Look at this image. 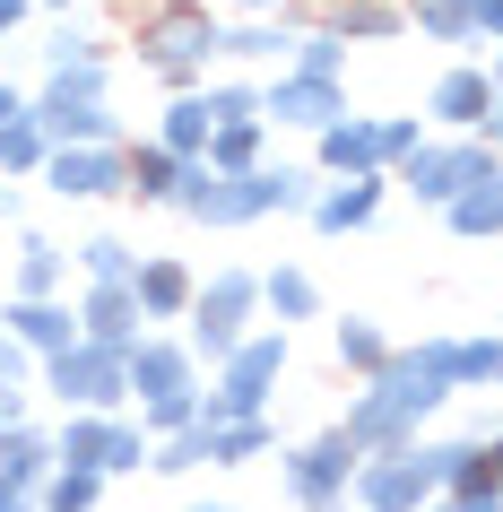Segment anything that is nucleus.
<instances>
[{"mask_svg":"<svg viewBox=\"0 0 503 512\" xmlns=\"http://www.w3.org/2000/svg\"><path fill=\"white\" fill-rule=\"evenodd\" d=\"M443 400H451V391H443V382H425V374H417V356L399 348L391 365H382V374H373L365 391L347 400L339 434L356 443V452H399V443H417V426H425Z\"/></svg>","mask_w":503,"mask_h":512,"instance_id":"1","label":"nucleus"},{"mask_svg":"<svg viewBox=\"0 0 503 512\" xmlns=\"http://www.w3.org/2000/svg\"><path fill=\"white\" fill-rule=\"evenodd\" d=\"M35 131L53 139V148H122V122L105 113V61H87V70H53L44 96H27Z\"/></svg>","mask_w":503,"mask_h":512,"instance_id":"2","label":"nucleus"},{"mask_svg":"<svg viewBox=\"0 0 503 512\" xmlns=\"http://www.w3.org/2000/svg\"><path fill=\"white\" fill-rule=\"evenodd\" d=\"M217 18L209 9H200V0H165L157 18H148V27H139V61H148V70H157L165 87H174V96H200V79H209V53H217Z\"/></svg>","mask_w":503,"mask_h":512,"instance_id":"3","label":"nucleus"},{"mask_svg":"<svg viewBox=\"0 0 503 512\" xmlns=\"http://www.w3.org/2000/svg\"><path fill=\"white\" fill-rule=\"evenodd\" d=\"M356 512H434L443 504V443H399V452H365L356 486H347Z\"/></svg>","mask_w":503,"mask_h":512,"instance_id":"4","label":"nucleus"},{"mask_svg":"<svg viewBox=\"0 0 503 512\" xmlns=\"http://www.w3.org/2000/svg\"><path fill=\"white\" fill-rule=\"evenodd\" d=\"M278 374H287V330H252V339L217 365V391H200V426H243V417H269Z\"/></svg>","mask_w":503,"mask_h":512,"instance_id":"5","label":"nucleus"},{"mask_svg":"<svg viewBox=\"0 0 503 512\" xmlns=\"http://www.w3.org/2000/svg\"><path fill=\"white\" fill-rule=\"evenodd\" d=\"M44 391H53L70 417H122V408H131V348H96V339H79L70 356L44 365Z\"/></svg>","mask_w":503,"mask_h":512,"instance_id":"6","label":"nucleus"},{"mask_svg":"<svg viewBox=\"0 0 503 512\" xmlns=\"http://www.w3.org/2000/svg\"><path fill=\"white\" fill-rule=\"evenodd\" d=\"M252 313H261V278H252V270L200 278V304H191V356H200V365H226V356L252 339Z\"/></svg>","mask_w":503,"mask_h":512,"instance_id":"7","label":"nucleus"},{"mask_svg":"<svg viewBox=\"0 0 503 512\" xmlns=\"http://www.w3.org/2000/svg\"><path fill=\"white\" fill-rule=\"evenodd\" d=\"M486 174H503V157L486 148V139H443V131H434L417 157L399 165V191L425 200V209H451V200H460L469 183H486Z\"/></svg>","mask_w":503,"mask_h":512,"instance_id":"8","label":"nucleus"},{"mask_svg":"<svg viewBox=\"0 0 503 512\" xmlns=\"http://www.w3.org/2000/svg\"><path fill=\"white\" fill-rule=\"evenodd\" d=\"M148 452H157V443H148L139 417H61V434H53L61 469H96V478H122V469H139Z\"/></svg>","mask_w":503,"mask_h":512,"instance_id":"9","label":"nucleus"},{"mask_svg":"<svg viewBox=\"0 0 503 512\" xmlns=\"http://www.w3.org/2000/svg\"><path fill=\"white\" fill-rule=\"evenodd\" d=\"M356 469H365V452H356L339 426L313 434V443H295V452H287V495H295V512H347Z\"/></svg>","mask_w":503,"mask_h":512,"instance_id":"10","label":"nucleus"},{"mask_svg":"<svg viewBox=\"0 0 503 512\" xmlns=\"http://www.w3.org/2000/svg\"><path fill=\"white\" fill-rule=\"evenodd\" d=\"M174 209L200 217V226H261V217H269V183H261V174H209V165H183Z\"/></svg>","mask_w":503,"mask_h":512,"instance_id":"11","label":"nucleus"},{"mask_svg":"<svg viewBox=\"0 0 503 512\" xmlns=\"http://www.w3.org/2000/svg\"><path fill=\"white\" fill-rule=\"evenodd\" d=\"M261 122L321 139L330 122H347V87H339V79H304V70H278V79L261 87Z\"/></svg>","mask_w":503,"mask_h":512,"instance_id":"12","label":"nucleus"},{"mask_svg":"<svg viewBox=\"0 0 503 512\" xmlns=\"http://www.w3.org/2000/svg\"><path fill=\"white\" fill-rule=\"evenodd\" d=\"M183 391H200V356H191V339H174V330L131 339V400L157 408V400H183Z\"/></svg>","mask_w":503,"mask_h":512,"instance_id":"13","label":"nucleus"},{"mask_svg":"<svg viewBox=\"0 0 503 512\" xmlns=\"http://www.w3.org/2000/svg\"><path fill=\"white\" fill-rule=\"evenodd\" d=\"M425 113L443 122V139H477L486 113H495V87H486V61H451L443 79L425 87Z\"/></svg>","mask_w":503,"mask_h":512,"instance_id":"14","label":"nucleus"},{"mask_svg":"<svg viewBox=\"0 0 503 512\" xmlns=\"http://www.w3.org/2000/svg\"><path fill=\"white\" fill-rule=\"evenodd\" d=\"M44 191H61V200H113V191H131V148H53Z\"/></svg>","mask_w":503,"mask_h":512,"instance_id":"15","label":"nucleus"},{"mask_svg":"<svg viewBox=\"0 0 503 512\" xmlns=\"http://www.w3.org/2000/svg\"><path fill=\"white\" fill-rule=\"evenodd\" d=\"M313 157L330 165V174H347V183L391 174V157H382V122H373V113H347V122H330V131L313 139Z\"/></svg>","mask_w":503,"mask_h":512,"instance_id":"16","label":"nucleus"},{"mask_svg":"<svg viewBox=\"0 0 503 512\" xmlns=\"http://www.w3.org/2000/svg\"><path fill=\"white\" fill-rule=\"evenodd\" d=\"M0 330H9L35 365H53V356L79 348V313H70L61 296H53V304H9V313H0Z\"/></svg>","mask_w":503,"mask_h":512,"instance_id":"17","label":"nucleus"},{"mask_svg":"<svg viewBox=\"0 0 503 512\" xmlns=\"http://www.w3.org/2000/svg\"><path fill=\"white\" fill-rule=\"evenodd\" d=\"M131 296H139V322H191V304H200V278L183 270V261H139L131 278Z\"/></svg>","mask_w":503,"mask_h":512,"instance_id":"18","label":"nucleus"},{"mask_svg":"<svg viewBox=\"0 0 503 512\" xmlns=\"http://www.w3.org/2000/svg\"><path fill=\"white\" fill-rule=\"evenodd\" d=\"M79 339H96V348H131V339H148L139 296H131V287H87V296H79Z\"/></svg>","mask_w":503,"mask_h":512,"instance_id":"19","label":"nucleus"},{"mask_svg":"<svg viewBox=\"0 0 503 512\" xmlns=\"http://www.w3.org/2000/svg\"><path fill=\"white\" fill-rule=\"evenodd\" d=\"M61 460H53V434L35 426H0V486H18V495H44V478H53Z\"/></svg>","mask_w":503,"mask_h":512,"instance_id":"20","label":"nucleus"},{"mask_svg":"<svg viewBox=\"0 0 503 512\" xmlns=\"http://www.w3.org/2000/svg\"><path fill=\"white\" fill-rule=\"evenodd\" d=\"M382 200H391V174H365V183H330L313 200V226L321 235H356V226H373L382 217Z\"/></svg>","mask_w":503,"mask_h":512,"instance_id":"21","label":"nucleus"},{"mask_svg":"<svg viewBox=\"0 0 503 512\" xmlns=\"http://www.w3.org/2000/svg\"><path fill=\"white\" fill-rule=\"evenodd\" d=\"M321 27L339 35V44H399L408 35V0H330Z\"/></svg>","mask_w":503,"mask_h":512,"instance_id":"22","label":"nucleus"},{"mask_svg":"<svg viewBox=\"0 0 503 512\" xmlns=\"http://www.w3.org/2000/svg\"><path fill=\"white\" fill-rule=\"evenodd\" d=\"M408 27H417L425 44L477 53V0H408Z\"/></svg>","mask_w":503,"mask_h":512,"instance_id":"23","label":"nucleus"},{"mask_svg":"<svg viewBox=\"0 0 503 512\" xmlns=\"http://www.w3.org/2000/svg\"><path fill=\"white\" fill-rule=\"evenodd\" d=\"M209 139H217V122H209L200 96H174V105H165V122H157V148H165V157L200 165V157H209Z\"/></svg>","mask_w":503,"mask_h":512,"instance_id":"24","label":"nucleus"},{"mask_svg":"<svg viewBox=\"0 0 503 512\" xmlns=\"http://www.w3.org/2000/svg\"><path fill=\"white\" fill-rule=\"evenodd\" d=\"M330 348H339V365H347V374H365V382H373V374H382V365L399 356L391 339H382V322H365V313H347V322L330 330Z\"/></svg>","mask_w":503,"mask_h":512,"instance_id":"25","label":"nucleus"},{"mask_svg":"<svg viewBox=\"0 0 503 512\" xmlns=\"http://www.w3.org/2000/svg\"><path fill=\"white\" fill-rule=\"evenodd\" d=\"M61 278H70L61 243H44V235L18 243V304H53V296H61Z\"/></svg>","mask_w":503,"mask_h":512,"instance_id":"26","label":"nucleus"},{"mask_svg":"<svg viewBox=\"0 0 503 512\" xmlns=\"http://www.w3.org/2000/svg\"><path fill=\"white\" fill-rule=\"evenodd\" d=\"M79 278H87V287H131V278H139V252L122 235H87L79 243Z\"/></svg>","mask_w":503,"mask_h":512,"instance_id":"27","label":"nucleus"},{"mask_svg":"<svg viewBox=\"0 0 503 512\" xmlns=\"http://www.w3.org/2000/svg\"><path fill=\"white\" fill-rule=\"evenodd\" d=\"M451 391H503V339H460L451 348Z\"/></svg>","mask_w":503,"mask_h":512,"instance_id":"28","label":"nucleus"},{"mask_svg":"<svg viewBox=\"0 0 503 512\" xmlns=\"http://www.w3.org/2000/svg\"><path fill=\"white\" fill-rule=\"evenodd\" d=\"M451 235H503V174H486V183H469L460 200H451Z\"/></svg>","mask_w":503,"mask_h":512,"instance_id":"29","label":"nucleus"},{"mask_svg":"<svg viewBox=\"0 0 503 512\" xmlns=\"http://www.w3.org/2000/svg\"><path fill=\"white\" fill-rule=\"evenodd\" d=\"M261 304L278 313V330H287V322H313V313H321V287H313V270H269L261 278Z\"/></svg>","mask_w":503,"mask_h":512,"instance_id":"30","label":"nucleus"},{"mask_svg":"<svg viewBox=\"0 0 503 512\" xmlns=\"http://www.w3.org/2000/svg\"><path fill=\"white\" fill-rule=\"evenodd\" d=\"M217 53H226V61H295V27L252 18V27H226V35H217Z\"/></svg>","mask_w":503,"mask_h":512,"instance_id":"31","label":"nucleus"},{"mask_svg":"<svg viewBox=\"0 0 503 512\" xmlns=\"http://www.w3.org/2000/svg\"><path fill=\"white\" fill-rule=\"evenodd\" d=\"M35 374H44V365L0 330V426H27V382H35Z\"/></svg>","mask_w":503,"mask_h":512,"instance_id":"32","label":"nucleus"},{"mask_svg":"<svg viewBox=\"0 0 503 512\" xmlns=\"http://www.w3.org/2000/svg\"><path fill=\"white\" fill-rule=\"evenodd\" d=\"M183 191V157H165L157 139H139L131 148V200H174Z\"/></svg>","mask_w":503,"mask_h":512,"instance_id":"33","label":"nucleus"},{"mask_svg":"<svg viewBox=\"0 0 503 512\" xmlns=\"http://www.w3.org/2000/svg\"><path fill=\"white\" fill-rule=\"evenodd\" d=\"M261 131H269V122H235V131H217L200 165H209V174H261Z\"/></svg>","mask_w":503,"mask_h":512,"instance_id":"34","label":"nucleus"},{"mask_svg":"<svg viewBox=\"0 0 503 512\" xmlns=\"http://www.w3.org/2000/svg\"><path fill=\"white\" fill-rule=\"evenodd\" d=\"M96 504H105V478L96 469H53L44 495H35V512H96Z\"/></svg>","mask_w":503,"mask_h":512,"instance_id":"35","label":"nucleus"},{"mask_svg":"<svg viewBox=\"0 0 503 512\" xmlns=\"http://www.w3.org/2000/svg\"><path fill=\"white\" fill-rule=\"evenodd\" d=\"M200 434H209V460H217V469H243V460L269 452V417H243V426H200Z\"/></svg>","mask_w":503,"mask_h":512,"instance_id":"36","label":"nucleus"},{"mask_svg":"<svg viewBox=\"0 0 503 512\" xmlns=\"http://www.w3.org/2000/svg\"><path fill=\"white\" fill-rule=\"evenodd\" d=\"M44 165H53V139L35 131V113L0 131V183H9V174H44Z\"/></svg>","mask_w":503,"mask_h":512,"instance_id":"37","label":"nucleus"},{"mask_svg":"<svg viewBox=\"0 0 503 512\" xmlns=\"http://www.w3.org/2000/svg\"><path fill=\"white\" fill-rule=\"evenodd\" d=\"M261 183H269V217H278V209H304V217H313V200H321V174H313V165H261Z\"/></svg>","mask_w":503,"mask_h":512,"instance_id":"38","label":"nucleus"},{"mask_svg":"<svg viewBox=\"0 0 503 512\" xmlns=\"http://www.w3.org/2000/svg\"><path fill=\"white\" fill-rule=\"evenodd\" d=\"M200 105H209L217 131H235V122H261V87L252 79H217V87H200Z\"/></svg>","mask_w":503,"mask_h":512,"instance_id":"39","label":"nucleus"},{"mask_svg":"<svg viewBox=\"0 0 503 512\" xmlns=\"http://www.w3.org/2000/svg\"><path fill=\"white\" fill-rule=\"evenodd\" d=\"M287 70H304V79H347V44L330 27H313V35H295V61Z\"/></svg>","mask_w":503,"mask_h":512,"instance_id":"40","label":"nucleus"},{"mask_svg":"<svg viewBox=\"0 0 503 512\" xmlns=\"http://www.w3.org/2000/svg\"><path fill=\"white\" fill-rule=\"evenodd\" d=\"M200 460H209V434L191 426V434H165L157 452H148V469H165V478H183V469H200Z\"/></svg>","mask_w":503,"mask_h":512,"instance_id":"41","label":"nucleus"},{"mask_svg":"<svg viewBox=\"0 0 503 512\" xmlns=\"http://www.w3.org/2000/svg\"><path fill=\"white\" fill-rule=\"evenodd\" d=\"M44 61H53V70H87V61H105V44H96V35H70V27H61L53 44H44Z\"/></svg>","mask_w":503,"mask_h":512,"instance_id":"42","label":"nucleus"},{"mask_svg":"<svg viewBox=\"0 0 503 512\" xmlns=\"http://www.w3.org/2000/svg\"><path fill=\"white\" fill-rule=\"evenodd\" d=\"M477 44H486V53H503V0H477Z\"/></svg>","mask_w":503,"mask_h":512,"instance_id":"43","label":"nucleus"},{"mask_svg":"<svg viewBox=\"0 0 503 512\" xmlns=\"http://www.w3.org/2000/svg\"><path fill=\"white\" fill-rule=\"evenodd\" d=\"M443 512H503L495 486H477V495H443Z\"/></svg>","mask_w":503,"mask_h":512,"instance_id":"44","label":"nucleus"},{"mask_svg":"<svg viewBox=\"0 0 503 512\" xmlns=\"http://www.w3.org/2000/svg\"><path fill=\"white\" fill-rule=\"evenodd\" d=\"M9 122H27V96H18V87L0 79V131H9Z\"/></svg>","mask_w":503,"mask_h":512,"instance_id":"45","label":"nucleus"},{"mask_svg":"<svg viewBox=\"0 0 503 512\" xmlns=\"http://www.w3.org/2000/svg\"><path fill=\"white\" fill-rule=\"evenodd\" d=\"M477 139H486V148L503 157V96H495V113H486V131H477Z\"/></svg>","mask_w":503,"mask_h":512,"instance_id":"46","label":"nucleus"},{"mask_svg":"<svg viewBox=\"0 0 503 512\" xmlns=\"http://www.w3.org/2000/svg\"><path fill=\"white\" fill-rule=\"evenodd\" d=\"M27 9H35V0H0V35L18 27V18H27Z\"/></svg>","mask_w":503,"mask_h":512,"instance_id":"47","label":"nucleus"},{"mask_svg":"<svg viewBox=\"0 0 503 512\" xmlns=\"http://www.w3.org/2000/svg\"><path fill=\"white\" fill-rule=\"evenodd\" d=\"M486 87H495V96H503V53H486Z\"/></svg>","mask_w":503,"mask_h":512,"instance_id":"48","label":"nucleus"},{"mask_svg":"<svg viewBox=\"0 0 503 512\" xmlns=\"http://www.w3.org/2000/svg\"><path fill=\"white\" fill-rule=\"evenodd\" d=\"M243 9H252V18H269V9H287V0H243Z\"/></svg>","mask_w":503,"mask_h":512,"instance_id":"49","label":"nucleus"},{"mask_svg":"<svg viewBox=\"0 0 503 512\" xmlns=\"http://www.w3.org/2000/svg\"><path fill=\"white\" fill-rule=\"evenodd\" d=\"M9 209H18V191H9V183H0V217H9Z\"/></svg>","mask_w":503,"mask_h":512,"instance_id":"50","label":"nucleus"},{"mask_svg":"<svg viewBox=\"0 0 503 512\" xmlns=\"http://www.w3.org/2000/svg\"><path fill=\"white\" fill-rule=\"evenodd\" d=\"M191 512H235V504H191Z\"/></svg>","mask_w":503,"mask_h":512,"instance_id":"51","label":"nucleus"},{"mask_svg":"<svg viewBox=\"0 0 503 512\" xmlns=\"http://www.w3.org/2000/svg\"><path fill=\"white\" fill-rule=\"evenodd\" d=\"M44 9H79V0H44Z\"/></svg>","mask_w":503,"mask_h":512,"instance_id":"52","label":"nucleus"},{"mask_svg":"<svg viewBox=\"0 0 503 512\" xmlns=\"http://www.w3.org/2000/svg\"><path fill=\"white\" fill-rule=\"evenodd\" d=\"M0 495H9V486H0Z\"/></svg>","mask_w":503,"mask_h":512,"instance_id":"53","label":"nucleus"},{"mask_svg":"<svg viewBox=\"0 0 503 512\" xmlns=\"http://www.w3.org/2000/svg\"><path fill=\"white\" fill-rule=\"evenodd\" d=\"M200 9H209V0H200Z\"/></svg>","mask_w":503,"mask_h":512,"instance_id":"54","label":"nucleus"},{"mask_svg":"<svg viewBox=\"0 0 503 512\" xmlns=\"http://www.w3.org/2000/svg\"><path fill=\"white\" fill-rule=\"evenodd\" d=\"M434 512H443V504H434Z\"/></svg>","mask_w":503,"mask_h":512,"instance_id":"55","label":"nucleus"}]
</instances>
